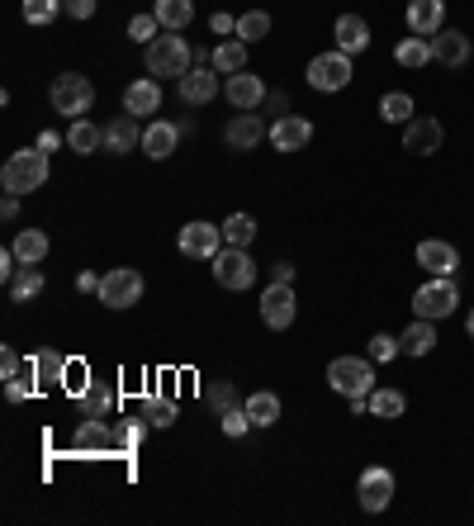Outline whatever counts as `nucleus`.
Segmentation results:
<instances>
[{"label": "nucleus", "instance_id": "2", "mask_svg": "<svg viewBox=\"0 0 474 526\" xmlns=\"http://www.w3.org/2000/svg\"><path fill=\"white\" fill-rule=\"evenodd\" d=\"M43 181H48V152H43V147H24V152H15L10 162L0 166L5 195H29V190H38Z\"/></svg>", "mask_w": 474, "mask_h": 526}, {"label": "nucleus", "instance_id": "54", "mask_svg": "<svg viewBox=\"0 0 474 526\" xmlns=\"http://www.w3.org/2000/svg\"><path fill=\"white\" fill-rule=\"evenodd\" d=\"M465 332H470V342H474V309H470V318H465Z\"/></svg>", "mask_w": 474, "mask_h": 526}, {"label": "nucleus", "instance_id": "3", "mask_svg": "<svg viewBox=\"0 0 474 526\" xmlns=\"http://www.w3.org/2000/svg\"><path fill=\"white\" fill-rule=\"evenodd\" d=\"M328 384L347 399H365L375 389V361L370 356H337L328 365Z\"/></svg>", "mask_w": 474, "mask_h": 526}, {"label": "nucleus", "instance_id": "32", "mask_svg": "<svg viewBox=\"0 0 474 526\" xmlns=\"http://www.w3.org/2000/svg\"><path fill=\"white\" fill-rule=\"evenodd\" d=\"M38 294H43V271H38V266H19V271L10 275V299H15V304H29Z\"/></svg>", "mask_w": 474, "mask_h": 526}, {"label": "nucleus", "instance_id": "53", "mask_svg": "<svg viewBox=\"0 0 474 526\" xmlns=\"http://www.w3.org/2000/svg\"><path fill=\"white\" fill-rule=\"evenodd\" d=\"M76 290H81V294H100V280H95V275L86 271L81 280H76Z\"/></svg>", "mask_w": 474, "mask_h": 526}, {"label": "nucleus", "instance_id": "27", "mask_svg": "<svg viewBox=\"0 0 474 526\" xmlns=\"http://www.w3.org/2000/svg\"><path fill=\"white\" fill-rule=\"evenodd\" d=\"M67 147H72L76 157H91V152L105 147V128L91 124V119H72L67 124Z\"/></svg>", "mask_w": 474, "mask_h": 526}, {"label": "nucleus", "instance_id": "50", "mask_svg": "<svg viewBox=\"0 0 474 526\" xmlns=\"http://www.w3.org/2000/svg\"><path fill=\"white\" fill-rule=\"evenodd\" d=\"M209 29H214V34H237V19L233 15H223V10H219V15H214V19H209Z\"/></svg>", "mask_w": 474, "mask_h": 526}, {"label": "nucleus", "instance_id": "40", "mask_svg": "<svg viewBox=\"0 0 474 526\" xmlns=\"http://www.w3.org/2000/svg\"><path fill=\"white\" fill-rule=\"evenodd\" d=\"M57 15H62V0H24V19L38 24V29H43V24H53Z\"/></svg>", "mask_w": 474, "mask_h": 526}, {"label": "nucleus", "instance_id": "30", "mask_svg": "<svg viewBox=\"0 0 474 526\" xmlns=\"http://www.w3.org/2000/svg\"><path fill=\"white\" fill-rule=\"evenodd\" d=\"M10 252L19 256V266H38V261L48 256V233H43V228H19Z\"/></svg>", "mask_w": 474, "mask_h": 526}, {"label": "nucleus", "instance_id": "5", "mask_svg": "<svg viewBox=\"0 0 474 526\" xmlns=\"http://www.w3.org/2000/svg\"><path fill=\"white\" fill-rule=\"evenodd\" d=\"M460 304V290H456V280L451 275H432L427 285H418V294H413V313L418 318H451Z\"/></svg>", "mask_w": 474, "mask_h": 526}, {"label": "nucleus", "instance_id": "17", "mask_svg": "<svg viewBox=\"0 0 474 526\" xmlns=\"http://www.w3.org/2000/svg\"><path fill=\"white\" fill-rule=\"evenodd\" d=\"M313 143V124L304 114H280L271 124V147L275 152H299V147Z\"/></svg>", "mask_w": 474, "mask_h": 526}, {"label": "nucleus", "instance_id": "19", "mask_svg": "<svg viewBox=\"0 0 474 526\" xmlns=\"http://www.w3.org/2000/svg\"><path fill=\"white\" fill-rule=\"evenodd\" d=\"M446 29V0H408V34L437 38Z\"/></svg>", "mask_w": 474, "mask_h": 526}, {"label": "nucleus", "instance_id": "48", "mask_svg": "<svg viewBox=\"0 0 474 526\" xmlns=\"http://www.w3.org/2000/svg\"><path fill=\"white\" fill-rule=\"evenodd\" d=\"M0 380H19V356L10 351V346L0 351Z\"/></svg>", "mask_w": 474, "mask_h": 526}, {"label": "nucleus", "instance_id": "33", "mask_svg": "<svg viewBox=\"0 0 474 526\" xmlns=\"http://www.w3.org/2000/svg\"><path fill=\"white\" fill-rule=\"evenodd\" d=\"M152 15L162 19V29H185L195 19V0H157Z\"/></svg>", "mask_w": 474, "mask_h": 526}, {"label": "nucleus", "instance_id": "16", "mask_svg": "<svg viewBox=\"0 0 474 526\" xmlns=\"http://www.w3.org/2000/svg\"><path fill=\"white\" fill-rule=\"evenodd\" d=\"M143 147V124H138V114H114L110 124H105V152L110 157H124V152H138Z\"/></svg>", "mask_w": 474, "mask_h": 526}, {"label": "nucleus", "instance_id": "29", "mask_svg": "<svg viewBox=\"0 0 474 526\" xmlns=\"http://www.w3.org/2000/svg\"><path fill=\"white\" fill-rule=\"evenodd\" d=\"M403 356H427L432 346H437V323L432 318H418V323H408V332L399 337Z\"/></svg>", "mask_w": 474, "mask_h": 526}, {"label": "nucleus", "instance_id": "42", "mask_svg": "<svg viewBox=\"0 0 474 526\" xmlns=\"http://www.w3.org/2000/svg\"><path fill=\"white\" fill-rule=\"evenodd\" d=\"M157 29H162V19H157V15H133V19H128V38H138V43H152Z\"/></svg>", "mask_w": 474, "mask_h": 526}, {"label": "nucleus", "instance_id": "7", "mask_svg": "<svg viewBox=\"0 0 474 526\" xmlns=\"http://www.w3.org/2000/svg\"><path fill=\"white\" fill-rule=\"evenodd\" d=\"M100 304H105V309H133V304H143V271H133V266L105 271V280H100Z\"/></svg>", "mask_w": 474, "mask_h": 526}, {"label": "nucleus", "instance_id": "28", "mask_svg": "<svg viewBox=\"0 0 474 526\" xmlns=\"http://www.w3.org/2000/svg\"><path fill=\"white\" fill-rule=\"evenodd\" d=\"M114 384H105V380H91L86 384V394H81V418H110L114 413Z\"/></svg>", "mask_w": 474, "mask_h": 526}, {"label": "nucleus", "instance_id": "6", "mask_svg": "<svg viewBox=\"0 0 474 526\" xmlns=\"http://www.w3.org/2000/svg\"><path fill=\"white\" fill-rule=\"evenodd\" d=\"M304 76H309L313 91L332 95V91H347L351 76H356V72H351V57L342 53V48H332V53H318V57H313L309 72H304Z\"/></svg>", "mask_w": 474, "mask_h": 526}, {"label": "nucleus", "instance_id": "47", "mask_svg": "<svg viewBox=\"0 0 474 526\" xmlns=\"http://www.w3.org/2000/svg\"><path fill=\"white\" fill-rule=\"evenodd\" d=\"M29 394H34V380H29V375H24V380H5V399L10 403H24Z\"/></svg>", "mask_w": 474, "mask_h": 526}, {"label": "nucleus", "instance_id": "51", "mask_svg": "<svg viewBox=\"0 0 474 526\" xmlns=\"http://www.w3.org/2000/svg\"><path fill=\"white\" fill-rule=\"evenodd\" d=\"M0 218H5V223H15V218H19V195H5V204H0Z\"/></svg>", "mask_w": 474, "mask_h": 526}, {"label": "nucleus", "instance_id": "41", "mask_svg": "<svg viewBox=\"0 0 474 526\" xmlns=\"http://www.w3.org/2000/svg\"><path fill=\"white\" fill-rule=\"evenodd\" d=\"M394 356H403L399 337H389V332H375V337H370V361H394Z\"/></svg>", "mask_w": 474, "mask_h": 526}, {"label": "nucleus", "instance_id": "24", "mask_svg": "<svg viewBox=\"0 0 474 526\" xmlns=\"http://www.w3.org/2000/svg\"><path fill=\"white\" fill-rule=\"evenodd\" d=\"M332 34H337V48H342L347 57H356V53H365V48H370V24H365L361 15H342Z\"/></svg>", "mask_w": 474, "mask_h": 526}, {"label": "nucleus", "instance_id": "36", "mask_svg": "<svg viewBox=\"0 0 474 526\" xmlns=\"http://www.w3.org/2000/svg\"><path fill=\"white\" fill-rule=\"evenodd\" d=\"M380 119H384V124H408V119H413V95H408V91H389L380 100Z\"/></svg>", "mask_w": 474, "mask_h": 526}, {"label": "nucleus", "instance_id": "38", "mask_svg": "<svg viewBox=\"0 0 474 526\" xmlns=\"http://www.w3.org/2000/svg\"><path fill=\"white\" fill-rule=\"evenodd\" d=\"M223 237H228V247H252L256 218L252 214H233L228 223H223Z\"/></svg>", "mask_w": 474, "mask_h": 526}, {"label": "nucleus", "instance_id": "20", "mask_svg": "<svg viewBox=\"0 0 474 526\" xmlns=\"http://www.w3.org/2000/svg\"><path fill=\"white\" fill-rule=\"evenodd\" d=\"M418 266L427 275H456L460 252L451 247V242H441V237H427V242H418Z\"/></svg>", "mask_w": 474, "mask_h": 526}, {"label": "nucleus", "instance_id": "22", "mask_svg": "<svg viewBox=\"0 0 474 526\" xmlns=\"http://www.w3.org/2000/svg\"><path fill=\"white\" fill-rule=\"evenodd\" d=\"M176 147H181V128H176V124H166V119H152V124L143 128V152L152 157V162H166Z\"/></svg>", "mask_w": 474, "mask_h": 526}, {"label": "nucleus", "instance_id": "8", "mask_svg": "<svg viewBox=\"0 0 474 526\" xmlns=\"http://www.w3.org/2000/svg\"><path fill=\"white\" fill-rule=\"evenodd\" d=\"M72 451L76 455H110V451L124 455V432L110 427L105 418H86L81 427H76V436H72Z\"/></svg>", "mask_w": 474, "mask_h": 526}, {"label": "nucleus", "instance_id": "23", "mask_svg": "<svg viewBox=\"0 0 474 526\" xmlns=\"http://www.w3.org/2000/svg\"><path fill=\"white\" fill-rule=\"evenodd\" d=\"M432 57H437L441 67H465L470 62V38L460 34V29H441L432 38Z\"/></svg>", "mask_w": 474, "mask_h": 526}, {"label": "nucleus", "instance_id": "13", "mask_svg": "<svg viewBox=\"0 0 474 526\" xmlns=\"http://www.w3.org/2000/svg\"><path fill=\"white\" fill-rule=\"evenodd\" d=\"M356 498H361L365 512H384L394 503V470H384V465H370L361 474V484H356Z\"/></svg>", "mask_w": 474, "mask_h": 526}, {"label": "nucleus", "instance_id": "25", "mask_svg": "<svg viewBox=\"0 0 474 526\" xmlns=\"http://www.w3.org/2000/svg\"><path fill=\"white\" fill-rule=\"evenodd\" d=\"M209 67H214L219 76L247 72V43H242V38H223V43H214V53H209Z\"/></svg>", "mask_w": 474, "mask_h": 526}, {"label": "nucleus", "instance_id": "31", "mask_svg": "<svg viewBox=\"0 0 474 526\" xmlns=\"http://www.w3.org/2000/svg\"><path fill=\"white\" fill-rule=\"evenodd\" d=\"M394 62H399V67H427V62H437V57H432V38H422V34L399 38Z\"/></svg>", "mask_w": 474, "mask_h": 526}, {"label": "nucleus", "instance_id": "43", "mask_svg": "<svg viewBox=\"0 0 474 526\" xmlns=\"http://www.w3.org/2000/svg\"><path fill=\"white\" fill-rule=\"evenodd\" d=\"M204 399L214 403V408H219V413H228V408H237V394H233V384H209V389H204Z\"/></svg>", "mask_w": 474, "mask_h": 526}, {"label": "nucleus", "instance_id": "46", "mask_svg": "<svg viewBox=\"0 0 474 526\" xmlns=\"http://www.w3.org/2000/svg\"><path fill=\"white\" fill-rule=\"evenodd\" d=\"M119 432H124V455H133L138 446H143V432H147V427L128 418V422H119Z\"/></svg>", "mask_w": 474, "mask_h": 526}, {"label": "nucleus", "instance_id": "12", "mask_svg": "<svg viewBox=\"0 0 474 526\" xmlns=\"http://www.w3.org/2000/svg\"><path fill=\"white\" fill-rule=\"evenodd\" d=\"M266 138H271V128L261 124V114H252V109L233 114L228 128H223V143L233 147V152H256V143H266Z\"/></svg>", "mask_w": 474, "mask_h": 526}, {"label": "nucleus", "instance_id": "14", "mask_svg": "<svg viewBox=\"0 0 474 526\" xmlns=\"http://www.w3.org/2000/svg\"><path fill=\"white\" fill-rule=\"evenodd\" d=\"M223 242H228V237H223L219 223L195 218V223H185L181 228V256H209V261H214V256L223 252Z\"/></svg>", "mask_w": 474, "mask_h": 526}, {"label": "nucleus", "instance_id": "45", "mask_svg": "<svg viewBox=\"0 0 474 526\" xmlns=\"http://www.w3.org/2000/svg\"><path fill=\"white\" fill-rule=\"evenodd\" d=\"M247 427H252L247 408H228V413H223V432L228 436H247Z\"/></svg>", "mask_w": 474, "mask_h": 526}, {"label": "nucleus", "instance_id": "39", "mask_svg": "<svg viewBox=\"0 0 474 526\" xmlns=\"http://www.w3.org/2000/svg\"><path fill=\"white\" fill-rule=\"evenodd\" d=\"M147 422L152 427H176V418H181V408H176V399H147Z\"/></svg>", "mask_w": 474, "mask_h": 526}, {"label": "nucleus", "instance_id": "4", "mask_svg": "<svg viewBox=\"0 0 474 526\" xmlns=\"http://www.w3.org/2000/svg\"><path fill=\"white\" fill-rule=\"evenodd\" d=\"M48 100H53L57 114H72V119H86L95 105V86L86 81L81 72H62L53 81V91H48Z\"/></svg>", "mask_w": 474, "mask_h": 526}, {"label": "nucleus", "instance_id": "26", "mask_svg": "<svg viewBox=\"0 0 474 526\" xmlns=\"http://www.w3.org/2000/svg\"><path fill=\"white\" fill-rule=\"evenodd\" d=\"M124 109L138 114V119H143V114H157V109H162V86H157L152 76H147V81H133L124 91Z\"/></svg>", "mask_w": 474, "mask_h": 526}, {"label": "nucleus", "instance_id": "35", "mask_svg": "<svg viewBox=\"0 0 474 526\" xmlns=\"http://www.w3.org/2000/svg\"><path fill=\"white\" fill-rule=\"evenodd\" d=\"M403 389H370V418H403Z\"/></svg>", "mask_w": 474, "mask_h": 526}, {"label": "nucleus", "instance_id": "37", "mask_svg": "<svg viewBox=\"0 0 474 526\" xmlns=\"http://www.w3.org/2000/svg\"><path fill=\"white\" fill-rule=\"evenodd\" d=\"M266 34H271V15H266V10L237 15V38H242V43H261Z\"/></svg>", "mask_w": 474, "mask_h": 526}, {"label": "nucleus", "instance_id": "34", "mask_svg": "<svg viewBox=\"0 0 474 526\" xmlns=\"http://www.w3.org/2000/svg\"><path fill=\"white\" fill-rule=\"evenodd\" d=\"M242 408H247L252 427H275V422H280V399H275V394H266V389H261V394H252Z\"/></svg>", "mask_w": 474, "mask_h": 526}, {"label": "nucleus", "instance_id": "49", "mask_svg": "<svg viewBox=\"0 0 474 526\" xmlns=\"http://www.w3.org/2000/svg\"><path fill=\"white\" fill-rule=\"evenodd\" d=\"M62 10L72 19H91L95 15V0H62Z\"/></svg>", "mask_w": 474, "mask_h": 526}, {"label": "nucleus", "instance_id": "52", "mask_svg": "<svg viewBox=\"0 0 474 526\" xmlns=\"http://www.w3.org/2000/svg\"><path fill=\"white\" fill-rule=\"evenodd\" d=\"M271 280H280V285H294V266H290V261L271 266Z\"/></svg>", "mask_w": 474, "mask_h": 526}, {"label": "nucleus", "instance_id": "15", "mask_svg": "<svg viewBox=\"0 0 474 526\" xmlns=\"http://www.w3.org/2000/svg\"><path fill=\"white\" fill-rule=\"evenodd\" d=\"M24 375L34 380L38 394H48V389H62V384H67V361H62L57 351H48V346H43V351H34V356H29Z\"/></svg>", "mask_w": 474, "mask_h": 526}, {"label": "nucleus", "instance_id": "9", "mask_svg": "<svg viewBox=\"0 0 474 526\" xmlns=\"http://www.w3.org/2000/svg\"><path fill=\"white\" fill-rule=\"evenodd\" d=\"M214 280L223 290H252L256 285V261L247 256V247H223L214 256Z\"/></svg>", "mask_w": 474, "mask_h": 526}, {"label": "nucleus", "instance_id": "44", "mask_svg": "<svg viewBox=\"0 0 474 526\" xmlns=\"http://www.w3.org/2000/svg\"><path fill=\"white\" fill-rule=\"evenodd\" d=\"M86 361H67V384H62V389H72L76 399H81V394H86Z\"/></svg>", "mask_w": 474, "mask_h": 526}, {"label": "nucleus", "instance_id": "21", "mask_svg": "<svg viewBox=\"0 0 474 526\" xmlns=\"http://www.w3.org/2000/svg\"><path fill=\"white\" fill-rule=\"evenodd\" d=\"M223 95H228V105L233 109H261V100H266V81L252 72H233L228 81H223Z\"/></svg>", "mask_w": 474, "mask_h": 526}, {"label": "nucleus", "instance_id": "18", "mask_svg": "<svg viewBox=\"0 0 474 526\" xmlns=\"http://www.w3.org/2000/svg\"><path fill=\"white\" fill-rule=\"evenodd\" d=\"M176 95H181L185 105H209V100L219 95V72H214V67H190V72L176 81Z\"/></svg>", "mask_w": 474, "mask_h": 526}, {"label": "nucleus", "instance_id": "1", "mask_svg": "<svg viewBox=\"0 0 474 526\" xmlns=\"http://www.w3.org/2000/svg\"><path fill=\"white\" fill-rule=\"evenodd\" d=\"M190 62H195V53L181 38V29H166V34H157L147 43V72L162 76V81H181L190 72Z\"/></svg>", "mask_w": 474, "mask_h": 526}, {"label": "nucleus", "instance_id": "10", "mask_svg": "<svg viewBox=\"0 0 474 526\" xmlns=\"http://www.w3.org/2000/svg\"><path fill=\"white\" fill-rule=\"evenodd\" d=\"M294 313H299L294 285H280V280H271V285L261 290V323L271 327V332H285V327H294Z\"/></svg>", "mask_w": 474, "mask_h": 526}, {"label": "nucleus", "instance_id": "11", "mask_svg": "<svg viewBox=\"0 0 474 526\" xmlns=\"http://www.w3.org/2000/svg\"><path fill=\"white\" fill-rule=\"evenodd\" d=\"M441 143H446V128H441V119H432V114H413V119L403 124V152L432 157V152H441Z\"/></svg>", "mask_w": 474, "mask_h": 526}]
</instances>
